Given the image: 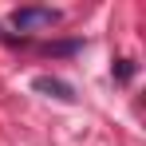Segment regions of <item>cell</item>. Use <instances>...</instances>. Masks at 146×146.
Listing matches in <instances>:
<instances>
[{
	"mask_svg": "<svg viewBox=\"0 0 146 146\" xmlns=\"http://www.w3.org/2000/svg\"><path fill=\"white\" fill-rule=\"evenodd\" d=\"M63 20V12H55V8H16L12 12V28L16 32H40V28H55Z\"/></svg>",
	"mask_w": 146,
	"mask_h": 146,
	"instance_id": "obj_1",
	"label": "cell"
},
{
	"mask_svg": "<svg viewBox=\"0 0 146 146\" xmlns=\"http://www.w3.org/2000/svg\"><path fill=\"white\" fill-rule=\"evenodd\" d=\"M32 91H40L48 99H59V103H75V87L63 83V79H55V75H36L32 79Z\"/></svg>",
	"mask_w": 146,
	"mask_h": 146,
	"instance_id": "obj_2",
	"label": "cell"
},
{
	"mask_svg": "<svg viewBox=\"0 0 146 146\" xmlns=\"http://www.w3.org/2000/svg\"><path fill=\"white\" fill-rule=\"evenodd\" d=\"M130 75H134V59H119V63H115V79H122V83H126Z\"/></svg>",
	"mask_w": 146,
	"mask_h": 146,
	"instance_id": "obj_3",
	"label": "cell"
},
{
	"mask_svg": "<svg viewBox=\"0 0 146 146\" xmlns=\"http://www.w3.org/2000/svg\"><path fill=\"white\" fill-rule=\"evenodd\" d=\"M83 48V44H79V40H71V44H55V48H48L51 55H71V51H79Z\"/></svg>",
	"mask_w": 146,
	"mask_h": 146,
	"instance_id": "obj_4",
	"label": "cell"
}]
</instances>
